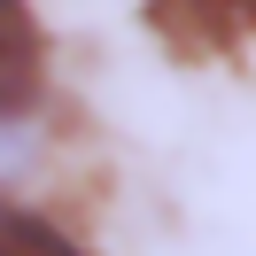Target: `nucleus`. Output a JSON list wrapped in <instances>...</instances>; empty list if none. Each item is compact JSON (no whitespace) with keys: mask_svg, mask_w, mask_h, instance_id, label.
I'll return each instance as SVG.
<instances>
[{"mask_svg":"<svg viewBox=\"0 0 256 256\" xmlns=\"http://www.w3.org/2000/svg\"><path fill=\"white\" fill-rule=\"evenodd\" d=\"M47 94V39H39L32 0H0V124L32 116Z\"/></svg>","mask_w":256,"mask_h":256,"instance_id":"f257e3e1","label":"nucleus"},{"mask_svg":"<svg viewBox=\"0 0 256 256\" xmlns=\"http://www.w3.org/2000/svg\"><path fill=\"white\" fill-rule=\"evenodd\" d=\"M156 16L194 47H233L256 32V0H156Z\"/></svg>","mask_w":256,"mask_h":256,"instance_id":"f03ea898","label":"nucleus"},{"mask_svg":"<svg viewBox=\"0 0 256 256\" xmlns=\"http://www.w3.org/2000/svg\"><path fill=\"white\" fill-rule=\"evenodd\" d=\"M0 256H86V248L62 233V225H47L39 210L0 202Z\"/></svg>","mask_w":256,"mask_h":256,"instance_id":"7ed1b4c3","label":"nucleus"}]
</instances>
